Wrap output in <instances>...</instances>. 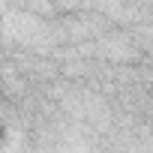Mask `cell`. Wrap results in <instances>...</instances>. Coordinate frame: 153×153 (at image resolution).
I'll return each mask as SVG.
<instances>
[{
  "label": "cell",
  "mask_w": 153,
  "mask_h": 153,
  "mask_svg": "<svg viewBox=\"0 0 153 153\" xmlns=\"http://www.w3.org/2000/svg\"><path fill=\"white\" fill-rule=\"evenodd\" d=\"M63 42L66 45H81L90 39H99L102 33H108L111 27H117V21L99 9H75V12H60L57 18Z\"/></svg>",
  "instance_id": "1"
}]
</instances>
